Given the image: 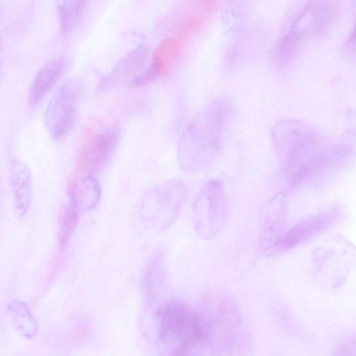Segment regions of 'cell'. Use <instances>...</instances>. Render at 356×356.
Listing matches in <instances>:
<instances>
[{"label":"cell","instance_id":"obj_1","mask_svg":"<svg viewBox=\"0 0 356 356\" xmlns=\"http://www.w3.org/2000/svg\"><path fill=\"white\" fill-rule=\"evenodd\" d=\"M270 138L282 172L293 185L346 154L343 145L325 146L316 130L295 120L277 122L271 129Z\"/></svg>","mask_w":356,"mask_h":356},{"label":"cell","instance_id":"obj_2","mask_svg":"<svg viewBox=\"0 0 356 356\" xmlns=\"http://www.w3.org/2000/svg\"><path fill=\"white\" fill-rule=\"evenodd\" d=\"M232 102L219 97L206 104L183 131L177 146L180 168L194 172L211 164L222 151L234 117Z\"/></svg>","mask_w":356,"mask_h":356},{"label":"cell","instance_id":"obj_3","mask_svg":"<svg viewBox=\"0 0 356 356\" xmlns=\"http://www.w3.org/2000/svg\"><path fill=\"white\" fill-rule=\"evenodd\" d=\"M162 340L181 352L206 339L205 329L191 311L178 305L164 307L160 314Z\"/></svg>","mask_w":356,"mask_h":356},{"label":"cell","instance_id":"obj_4","mask_svg":"<svg viewBox=\"0 0 356 356\" xmlns=\"http://www.w3.org/2000/svg\"><path fill=\"white\" fill-rule=\"evenodd\" d=\"M81 94L78 81L69 80L63 83L50 100L44 121L49 134L54 139L63 137L71 128Z\"/></svg>","mask_w":356,"mask_h":356},{"label":"cell","instance_id":"obj_5","mask_svg":"<svg viewBox=\"0 0 356 356\" xmlns=\"http://www.w3.org/2000/svg\"><path fill=\"white\" fill-rule=\"evenodd\" d=\"M120 137L116 128L102 133L87 131L76 154V164L81 170L93 172L110 159Z\"/></svg>","mask_w":356,"mask_h":356},{"label":"cell","instance_id":"obj_6","mask_svg":"<svg viewBox=\"0 0 356 356\" xmlns=\"http://www.w3.org/2000/svg\"><path fill=\"white\" fill-rule=\"evenodd\" d=\"M8 175L15 210L23 216L28 211L31 200V174L25 163L15 159L10 164Z\"/></svg>","mask_w":356,"mask_h":356},{"label":"cell","instance_id":"obj_7","mask_svg":"<svg viewBox=\"0 0 356 356\" xmlns=\"http://www.w3.org/2000/svg\"><path fill=\"white\" fill-rule=\"evenodd\" d=\"M67 195L70 204L79 211L86 212L99 203L102 195L101 186L92 176L79 177L70 183Z\"/></svg>","mask_w":356,"mask_h":356},{"label":"cell","instance_id":"obj_8","mask_svg":"<svg viewBox=\"0 0 356 356\" xmlns=\"http://www.w3.org/2000/svg\"><path fill=\"white\" fill-rule=\"evenodd\" d=\"M186 36V34L181 32L176 37L168 38L161 42L154 55L152 64L145 70L151 81L170 72L171 66L180 54Z\"/></svg>","mask_w":356,"mask_h":356},{"label":"cell","instance_id":"obj_9","mask_svg":"<svg viewBox=\"0 0 356 356\" xmlns=\"http://www.w3.org/2000/svg\"><path fill=\"white\" fill-rule=\"evenodd\" d=\"M66 66L67 60L60 58L49 61L38 71L29 90L31 107H35L42 100L63 74Z\"/></svg>","mask_w":356,"mask_h":356},{"label":"cell","instance_id":"obj_10","mask_svg":"<svg viewBox=\"0 0 356 356\" xmlns=\"http://www.w3.org/2000/svg\"><path fill=\"white\" fill-rule=\"evenodd\" d=\"M147 55V49L139 47L127 54L116 65L113 70L101 82L99 88L104 90L124 81L137 72L143 65Z\"/></svg>","mask_w":356,"mask_h":356},{"label":"cell","instance_id":"obj_11","mask_svg":"<svg viewBox=\"0 0 356 356\" xmlns=\"http://www.w3.org/2000/svg\"><path fill=\"white\" fill-rule=\"evenodd\" d=\"M302 40L300 31L292 29L278 40L273 54L274 63L278 68H285L295 60Z\"/></svg>","mask_w":356,"mask_h":356},{"label":"cell","instance_id":"obj_12","mask_svg":"<svg viewBox=\"0 0 356 356\" xmlns=\"http://www.w3.org/2000/svg\"><path fill=\"white\" fill-rule=\"evenodd\" d=\"M308 31L323 34L330 27L334 15V7L330 0H312L310 8Z\"/></svg>","mask_w":356,"mask_h":356},{"label":"cell","instance_id":"obj_13","mask_svg":"<svg viewBox=\"0 0 356 356\" xmlns=\"http://www.w3.org/2000/svg\"><path fill=\"white\" fill-rule=\"evenodd\" d=\"M330 222L331 217L326 214L318 215L305 220L289 233L283 245L291 247L301 243L325 229Z\"/></svg>","mask_w":356,"mask_h":356},{"label":"cell","instance_id":"obj_14","mask_svg":"<svg viewBox=\"0 0 356 356\" xmlns=\"http://www.w3.org/2000/svg\"><path fill=\"white\" fill-rule=\"evenodd\" d=\"M7 310L18 332L26 338H33L38 327L29 307L22 301L13 300L8 304Z\"/></svg>","mask_w":356,"mask_h":356},{"label":"cell","instance_id":"obj_15","mask_svg":"<svg viewBox=\"0 0 356 356\" xmlns=\"http://www.w3.org/2000/svg\"><path fill=\"white\" fill-rule=\"evenodd\" d=\"M87 0H56L60 27L64 33L70 31L80 20Z\"/></svg>","mask_w":356,"mask_h":356},{"label":"cell","instance_id":"obj_16","mask_svg":"<svg viewBox=\"0 0 356 356\" xmlns=\"http://www.w3.org/2000/svg\"><path fill=\"white\" fill-rule=\"evenodd\" d=\"M79 222V211L72 204L67 207L60 232V241L64 243L74 230Z\"/></svg>","mask_w":356,"mask_h":356},{"label":"cell","instance_id":"obj_17","mask_svg":"<svg viewBox=\"0 0 356 356\" xmlns=\"http://www.w3.org/2000/svg\"><path fill=\"white\" fill-rule=\"evenodd\" d=\"M202 26V20L197 16L188 17L183 23V33H188L197 31Z\"/></svg>","mask_w":356,"mask_h":356},{"label":"cell","instance_id":"obj_18","mask_svg":"<svg viewBox=\"0 0 356 356\" xmlns=\"http://www.w3.org/2000/svg\"><path fill=\"white\" fill-rule=\"evenodd\" d=\"M355 1V22H354V26L350 32V35L346 39V46L348 48H353L356 45V0H354Z\"/></svg>","mask_w":356,"mask_h":356},{"label":"cell","instance_id":"obj_19","mask_svg":"<svg viewBox=\"0 0 356 356\" xmlns=\"http://www.w3.org/2000/svg\"><path fill=\"white\" fill-rule=\"evenodd\" d=\"M201 6L207 10L213 8L216 3V0H200Z\"/></svg>","mask_w":356,"mask_h":356}]
</instances>
